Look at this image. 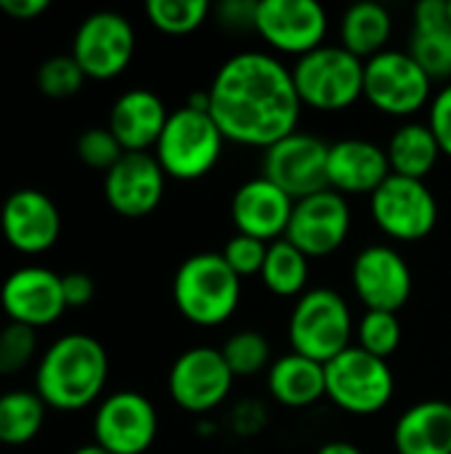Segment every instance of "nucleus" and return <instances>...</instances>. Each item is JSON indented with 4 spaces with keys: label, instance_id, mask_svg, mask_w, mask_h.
<instances>
[{
    "label": "nucleus",
    "instance_id": "nucleus-1",
    "mask_svg": "<svg viewBox=\"0 0 451 454\" xmlns=\"http://www.w3.org/2000/svg\"><path fill=\"white\" fill-rule=\"evenodd\" d=\"M210 117L226 141L268 149L298 130L300 98L292 69L268 51H239L229 56L210 88Z\"/></svg>",
    "mask_w": 451,
    "mask_h": 454
},
{
    "label": "nucleus",
    "instance_id": "nucleus-2",
    "mask_svg": "<svg viewBox=\"0 0 451 454\" xmlns=\"http://www.w3.org/2000/svg\"><path fill=\"white\" fill-rule=\"evenodd\" d=\"M106 378L109 359L104 346L85 333H72L43 354L35 375V394L51 410L77 412L101 396Z\"/></svg>",
    "mask_w": 451,
    "mask_h": 454
},
{
    "label": "nucleus",
    "instance_id": "nucleus-3",
    "mask_svg": "<svg viewBox=\"0 0 451 454\" xmlns=\"http://www.w3.org/2000/svg\"><path fill=\"white\" fill-rule=\"evenodd\" d=\"M173 301L181 317L197 327H218L234 317L242 301V279L221 253L186 258L173 277Z\"/></svg>",
    "mask_w": 451,
    "mask_h": 454
},
{
    "label": "nucleus",
    "instance_id": "nucleus-4",
    "mask_svg": "<svg viewBox=\"0 0 451 454\" xmlns=\"http://www.w3.org/2000/svg\"><path fill=\"white\" fill-rule=\"evenodd\" d=\"M354 333L356 325L346 298L330 287L306 290L298 298L287 325L292 351L319 364H327L351 348Z\"/></svg>",
    "mask_w": 451,
    "mask_h": 454
},
{
    "label": "nucleus",
    "instance_id": "nucleus-5",
    "mask_svg": "<svg viewBox=\"0 0 451 454\" xmlns=\"http://www.w3.org/2000/svg\"><path fill=\"white\" fill-rule=\"evenodd\" d=\"M292 82L303 106L316 112H343L364 98V61L340 43L322 45L295 61Z\"/></svg>",
    "mask_w": 451,
    "mask_h": 454
},
{
    "label": "nucleus",
    "instance_id": "nucleus-6",
    "mask_svg": "<svg viewBox=\"0 0 451 454\" xmlns=\"http://www.w3.org/2000/svg\"><path fill=\"white\" fill-rule=\"evenodd\" d=\"M226 138L210 112L181 106L170 112L167 125L154 146V157L167 178L197 181L207 176L223 157Z\"/></svg>",
    "mask_w": 451,
    "mask_h": 454
},
{
    "label": "nucleus",
    "instance_id": "nucleus-7",
    "mask_svg": "<svg viewBox=\"0 0 451 454\" xmlns=\"http://www.w3.org/2000/svg\"><path fill=\"white\" fill-rule=\"evenodd\" d=\"M327 399L356 418H369L383 412L396 391L393 370L385 359L367 354L359 346L346 348L340 356L324 364Z\"/></svg>",
    "mask_w": 451,
    "mask_h": 454
},
{
    "label": "nucleus",
    "instance_id": "nucleus-8",
    "mask_svg": "<svg viewBox=\"0 0 451 454\" xmlns=\"http://www.w3.org/2000/svg\"><path fill=\"white\" fill-rule=\"evenodd\" d=\"M364 98L388 117H412L433 101V80L409 51L388 48L364 61Z\"/></svg>",
    "mask_w": 451,
    "mask_h": 454
},
{
    "label": "nucleus",
    "instance_id": "nucleus-9",
    "mask_svg": "<svg viewBox=\"0 0 451 454\" xmlns=\"http://www.w3.org/2000/svg\"><path fill=\"white\" fill-rule=\"evenodd\" d=\"M369 213L377 229L396 242H420L439 223V202L425 181L388 176L369 197Z\"/></svg>",
    "mask_w": 451,
    "mask_h": 454
},
{
    "label": "nucleus",
    "instance_id": "nucleus-10",
    "mask_svg": "<svg viewBox=\"0 0 451 454\" xmlns=\"http://www.w3.org/2000/svg\"><path fill=\"white\" fill-rule=\"evenodd\" d=\"M234 386V372L229 370L221 348L197 346L183 351L167 375V391L173 402L189 415H210L218 410Z\"/></svg>",
    "mask_w": 451,
    "mask_h": 454
},
{
    "label": "nucleus",
    "instance_id": "nucleus-11",
    "mask_svg": "<svg viewBox=\"0 0 451 454\" xmlns=\"http://www.w3.org/2000/svg\"><path fill=\"white\" fill-rule=\"evenodd\" d=\"M136 53L133 24L117 11L90 13L74 32L72 56L93 80H112L128 69Z\"/></svg>",
    "mask_w": 451,
    "mask_h": 454
},
{
    "label": "nucleus",
    "instance_id": "nucleus-12",
    "mask_svg": "<svg viewBox=\"0 0 451 454\" xmlns=\"http://www.w3.org/2000/svg\"><path fill=\"white\" fill-rule=\"evenodd\" d=\"M327 29V11L316 0H260L255 11V32L276 53L300 59L324 45Z\"/></svg>",
    "mask_w": 451,
    "mask_h": 454
},
{
    "label": "nucleus",
    "instance_id": "nucleus-13",
    "mask_svg": "<svg viewBox=\"0 0 451 454\" xmlns=\"http://www.w3.org/2000/svg\"><path fill=\"white\" fill-rule=\"evenodd\" d=\"M330 144L314 133L295 130L263 152V176L287 192L295 202L327 186Z\"/></svg>",
    "mask_w": 451,
    "mask_h": 454
},
{
    "label": "nucleus",
    "instance_id": "nucleus-14",
    "mask_svg": "<svg viewBox=\"0 0 451 454\" xmlns=\"http://www.w3.org/2000/svg\"><path fill=\"white\" fill-rule=\"evenodd\" d=\"M348 231H351L348 200L332 189H324L295 202L284 239L292 242L311 261V258H327L335 250H340Z\"/></svg>",
    "mask_w": 451,
    "mask_h": 454
},
{
    "label": "nucleus",
    "instance_id": "nucleus-15",
    "mask_svg": "<svg viewBox=\"0 0 451 454\" xmlns=\"http://www.w3.org/2000/svg\"><path fill=\"white\" fill-rule=\"evenodd\" d=\"M351 285L367 311L399 314L412 295V269L391 245H369L356 253Z\"/></svg>",
    "mask_w": 451,
    "mask_h": 454
},
{
    "label": "nucleus",
    "instance_id": "nucleus-16",
    "mask_svg": "<svg viewBox=\"0 0 451 454\" xmlns=\"http://www.w3.org/2000/svg\"><path fill=\"white\" fill-rule=\"evenodd\" d=\"M157 410L136 391L106 396L93 418L96 444L112 454H144L157 439Z\"/></svg>",
    "mask_w": 451,
    "mask_h": 454
},
{
    "label": "nucleus",
    "instance_id": "nucleus-17",
    "mask_svg": "<svg viewBox=\"0 0 451 454\" xmlns=\"http://www.w3.org/2000/svg\"><path fill=\"white\" fill-rule=\"evenodd\" d=\"M165 170L152 152H125L104 176V197L122 218H146L165 194Z\"/></svg>",
    "mask_w": 451,
    "mask_h": 454
},
{
    "label": "nucleus",
    "instance_id": "nucleus-18",
    "mask_svg": "<svg viewBox=\"0 0 451 454\" xmlns=\"http://www.w3.org/2000/svg\"><path fill=\"white\" fill-rule=\"evenodd\" d=\"M0 306L5 317L24 327H48L53 325L64 309L61 277L43 266H24L5 277L0 287Z\"/></svg>",
    "mask_w": 451,
    "mask_h": 454
},
{
    "label": "nucleus",
    "instance_id": "nucleus-19",
    "mask_svg": "<svg viewBox=\"0 0 451 454\" xmlns=\"http://www.w3.org/2000/svg\"><path fill=\"white\" fill-rule=\"evenodd\" d=\"M0 234L19 253H45L61 234V213L45 192L19 189L0 207Z\"/></svg>",
    "mask_w": 451,
    "mask_h": 454
},
{
    "label": "nucleus",
    "instance_id": "nucleus-20",
    "mask_svg": "<svg viewBox=\"0 0 451 454\" xmlns=\"http://www.w3.org/2000/svg\"><path fill=\"white\" fill-rule=\"evenodd\" d=\"M295 200L266 176L245 181L231 197V221L239 234L266 245L284 239Z\"/></svg>",
    "mask_w": 451,
    "mask_h": 454
},
{
    "label": "nucleus",
    "instance_id": "nucleus-21",
    "mask_svg": "<svg viewBox=\"0 0 451 454\" xmlns=\"http://www.w3.org/2000/svg\"><path fill=\"white\" fill-rule=\"evenodd\" d=\"M391 176L385 146L367 138H343L330 144L327 154V186L343 197L367 194Z\"/></svg>",
    "mask_w": 451,
    "mask_h": 454
},
{
    "label": "nucleus",
    "instance_id": "nucleus-22",
    "mask_svg": "<svg viewBox=\"0 0 451 454\" xmlns=\"http://www.w3.org/2000/svg\"><path fill=\"white\" fill-rule=\"evenodd\" d=\"M167 117L170 112L157 93L146 88H133L112 104L106 128L114 133L125 152H149L157 146Z\"/></svg>",
    "mask_w": 451,
    "mask_h": 454
},
{
    "label": "nucleus",
    "instance_id": "nucleus-23",
    "mask_svg": "<svg viewBox=\"0 0 451 454\" xmlns=\"http://www.w3.org/2000/svg\"><path fill=\"white\" fill-rule=\"evenodd\" d=\"M396 454H451V402L425 399L401 412L393 426Z\"/></svg>",
    "mask_w": 451,
    "mask_h": 454
},
{
    "label": "nucleus",
    "instance_id": "nucleus-24",
    "mask_svg": "<svg viewBox=\"0 0 451 454\" xmlns=\"http://www.w3.org/2000/svg\"><path fill=\"white\" fill-rule=\"evenodd\" d=\"M266 386L276 404L287 410H308L327 396L324 364L290 351L271 362Z\"/></svg>",
    "mask_w": 451,
    "mask_h": 454
},
{
    "label": "nucleus",
    "instance_id": "nucleus-25",
    "mask_svg": "<svg viewBox=\"0 0 451 454\" xmlns=\"http://www.w3.org/2000/svg\"><path fill=\"white\" fill-rule=\"evenodd\" d=\"M393 16L380 3H354L340 16V45L362 61L388 51Z\"/></svg>",
    "mask_w": 451,
    "mask_h": 454
},
{
    "label": "nucleus",
    "instance_id": "nucleus-26",
    "mask_svg": "<svg viewBox=\"0 0 451 454\" xmlns=\"http://www.w3.org/2000/svg\"><path fill=\"white\" fill-rule=\"evenodd\" d=\"M385 154L393 176L425 181L441 157V146L428 122H404L393 130Z\"/></svg>",
    "mask_w": 451,
    "mask_h": 454
},
{
    "label": "nucleus",
    "instance_id": "nucleus-27",
    "mask_svg": "<svg viewBox=\"0 0 451 454\" xmlns=\"http://www.w3.org/2000/svg\"><path fill=\"white\" fill-rule=\"evenodd\" d=\"M308 258L287 239H276L268 245L266 263L260 271L263 285L279 298H295L306 293L308 285Z\"/></svg>",
    "mask_w": 451,
    "mask_h": 454
},
{
    "label": "nucleus",
    "instance_id": "nucleus-28",
    "mask_svg": "<svg viewBox=\"0 0 451 454\" xmlns=\"http://www.w3.org/2000/svg\"><path fill=\"white\" fill-rule=\"evenodd\" d=\"M45 420V402L32 391H8L0 396V444L21 447L32 442Z\"/></svg>",
    "mask_w": 451,
    "mask_h": 454
},
{
    "label": "nucleus",
    "instance_id": "nucleus-29",
    "mask_svg": "<svg viewBox=\"0 0 451 454\" xmlns=\"http://www.w3.org/2000/svg\"><path fill=\"white\" fill-rule=\"evenodd\" d=\"M207 0H149L146 3V19L152 27H157L165 35L181 37L205 24L210 16Z\"/></svg>",
    "mask_w": 451,
    "mask_h": 454
},
{
    "label": "nucleus",
    "instance_id": "nucleus-30",
    "mask_svg": "<svg viewBox=\"0 0 451 454\" xmlns=\"http://www.w3.org/2000/svg\"><path fill=\"white\" fill-rule=\"evenodd\" d=\"M229 370L234 378H250L271 367V343L266 340L263 333L255 330H239L234 333L223 348H221Z\"/></svg>",
    "mask_w": 451,
    "mask_h": 454
},
{
    "label": "nucleus",
    "instance_id": "nucleus-31",
    "mask_svg": "<svg viewBox=\"0 0 451 454\" xmlns=\"http://www.w3.org/2000/svg\"><path fill=\"white\" fill-rule=\"evenodd\" d=\"M401 335H404L401 319L393 311H367L356 325L359 348L385 362L401 346Z\"/></svg>",
    "mask_w": 451,
    "mask_h": 454
},
{
    "label": "nucleus",
    "instance_id": "nucleus-32",
    "mask_svg": "<svg viewBox=\"0 0 451 454\" xmlns=\"http://www.w3.org/2000/svg\"><path fill=\"white\" fill-rule=\"evenodd\" d=\"M409 53L431 80L451 82V24L441 29L415 32L409 43Z\"/></svg>",
    "mask_w": 451,
    "mask_h": 454
},
{
    "label": "nucleus",
    "instance_id": "nucleus-33",
    "mask_svg": "<svg viewBox=\"0 0 451 454\" xmlns=\"http://www.w3.org/2000/svg\"><path fill=\"white\" fill-rule=\"evenodd\" d=\"M82 82H85V72L80 69L72 53L51 56L37 69V88L48 98H69L82 88Z\"/></svg>",
    "mask_w": 451,
    "mask_h": 454
},
{
    "label": "nucleus",
    "instance_id": "nucleus-34",
    "mask_svg": "<svg viewBox=\"0 0 451 454\" xmlns=\"http://www.w3.org/2000/svg\"><path fill=\"white\" fill-rule=\"evenodd\" d=\"M37 351V333L32 327L8 322L0 330V375L21 372Z\"/></svg>",
    "mask_w": 451,
    "mask_h": 454
},
{
    "label": "nucleus",
    "instance_id": "nucleus-35",
    "mask_svg": "<svg viewBox=\"0 0 451 454\" xmlns=\"http://www.w3.org/2000/svg\"><path fill=\"white\" fill-rule=\"evenodd\" d=\"M122 154H125V149L120 146V141L114 138V133L109 128H88L77 138V157L93 170L109 173L120 162Z\"/></svg>",
    "mask_w": 451,
    "mask_h": 454
},
{
    "label": "nucleus",
    "instance_id": "nucleus-36",
    "mask_svg": "<svg viewBox=\"0 0 451 454\" xmlns=\"http://www.w3.org/2000/svg\"><path fill=\"white\" fill-rule=\"evenodd\" d=\"M266 253H268V245L260 242V239H253V237H245V234H234L226 247H223V261L229 263V269L245 279V277H260L263 271V263H266Z\"/></svg>",
    "mask_w": 451,
    "mask_h": 454
},
{
    "label": "nucleus",
    "instance_id": "nucleus-37",
    "mask_svg": "<svg viewBox=\"0 0 451 454\" xmlns=\"http://www.w3.org/2000/svg\"><path fill=\"white\" fill-rule=\"evenodd\" d=\"M428 125L441 146V154L451 157V82H447L428 106Z\"/></svg>",
    "mask_w": 451,
    "mask_h": 454
},
{
    "label": "nucleus",
    "instance_id": "nucleus-38",
    "mask_svg": "<svg viewBox=\"0 0 451 454\" xmlns=\"http://www.w3.org/2000/svg\"><path fill=\"white\" fill-rule=\"evenodd\" d=\"M255 11L258 0H226L223 5H218V19L226 29L245 32L255 29Z\"/></svg>",
    "mask_w": 451,
    "mask_h": 454
},
{
    "label": "nucleus",
    "instance_id": "nucleus-39",
    "mask_svg": "<svg viewBox=\"0 0 451 454\" xmlns=\"http://www.w3.org/2000/svg\"><path fill=\"white\" fill-rule=\"evenodd\" d=\"M61 290H64L66 309H82V306H88L93 301L96 282L85 271H69V274L61 277Z\"/></svg>",
    "mask_w": 451,
    "mask_h": 454
},
{
    "label": "nucleus",
    "instance_id": "nucleus-40",
    "mask_svg": "<svg viewBox=\"0 0 451 454\" xmlns=\"http://www.w3.org/2000/svg\"><path fill=\"white\" fill-rule=\"evenodd\" d=\"M449 0H423L415 8V32L449 27Z\"/></svg>",
    "mask_w": 451,
    "mask_h": 454
},
{
    "label": "nucleus",
    "instance_id": "nucleus-41",
    "mask_svg": "<svg viewBox=\"0 0 451 454\" xmlns=\"http://www.w3.org/2000/svg\"><path fill=\"white\" fill-rule=\"evenodd\" d=\"M263 426H266V410L258 402H245V404L237 407V412H234V428L242 436L258 434Z\"/></svg>",
    "mask_w": 451,
    "mask_h": 454
},
{
    "label": "nucleus",
    "instance_id": "nucleus-42",
    "mask_svg": "<svg viewBox=\"0 0 451 454\" xmlns=\"http://www.w3.org/2000/svg\"><path fill=\"white\" fill-rule=\"evenodd\" d=\"M0 11L11 19L29 21L48 11V0H0Z\"/></svg>",
    "mask_w": 451,
    "mask_h": 454
},
{
    "label": "nucleus",
    "instance_id": "nucleus-43",
    "mask_svg": "<svg viewBox=\"0 0 451 454\" xmlns=\"http://www.w3.org/2000/svg\"><path fill=\"white\" fill-rule=\"evenodd\" d=\"M316 454H364L356 444H351V442H343V439H335V442H327V444H322Z\"/></svg>",
    "mask_w": 451,
    "mask_h": 454
},
{
    "label": "nucleus",
    "instance_id": "nucleus-44",
    "mask_svg": "<svg viewBox=\"0 0 451 454\" xmlns=\"http://www.w3.org/2000/svg\"><path fill=\"white\" fill-rule=\"evenodd\" d=\"M72 454H112V452H106L104 447H98L96 442L93 444H85V447H80V450H74Z\"/></svg>",
    "mask_w": 451,
    "mask_h": 454
},
{
    "label": "nucleus",
    "instance_id": "nucleus-45",
    "mask_svg": "<svg viewBox=\"0 0 451 454\" xmlns=\"http://www.w3.org/2000/svg\"><path fill=\"white\" fill-rule=\"evenodd\" d=\"M449 21H451V0H449Z\"/></svg>",
    "mask_w": 451,
    "mask_h": 454
}]
</instances>
